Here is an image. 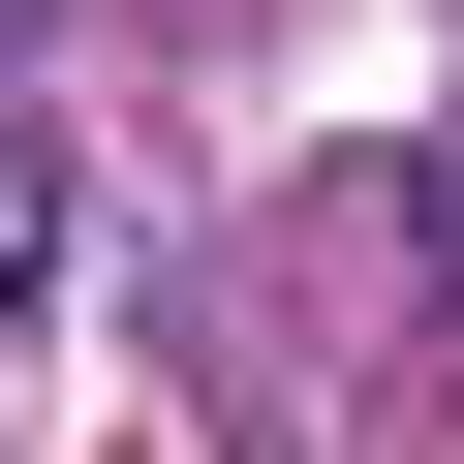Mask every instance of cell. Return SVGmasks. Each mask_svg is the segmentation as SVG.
Returning a JSON list of instances; mask_svg holds the SVG:
<instances>
[]
</instances>
